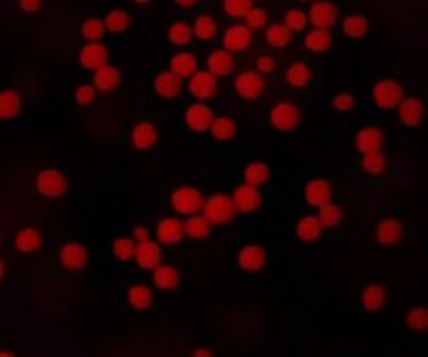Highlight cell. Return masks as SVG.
Here are the masks:
<instances>
[{
    "label": "cell",
    "mask_w": 428,
    "mask_h": 357,
    "mask_svg": "<svg viewBox=\"0 0 428 357\" xmlns=\"http://www.w3.org/2000/svg\"><path fill=\"white\" fill-rule=\"evenodd\" d=\"M201 211L207 217V222L213 224V226H226V224L234 222V217L238 213L234 203H232V196H228L224 192H216V194H211L209 198H205Z\"/></svg>",
    "instance_id": "6da1fadb"
},
{
    "label": "cell",
    "mask_w": 428,
    "mask_h": 357,
    "mask_svg": "<svg viewBox=\"0 0 428 357\" xmlns=\"http://www.w3.org/2000/svg\"><path fill=\"white\" fill-rule=\"evenodd\" d=\"M403 98H405V90L393 77L378 79V82L372 86V101L378 109H384V111L397 109V105Z\"/></svg>",
    "instance_id": "7a4b0ae2"
},
{
    "label": "cell",
    "mask_w": 428,
    "mask_h": 357,
    "mask_svg": "<svg viewBox=\"0 0 428 357\" xmlns=\"http://www.w3.org/2000/svg\"><path fill=\"white\" fill-rule=\"evenodd\" d=\"M203 201H205L203 192L194 186H180L169 196V203H171V207H174V211L180 215H186V217L201 213Z\"/></svg>",
    "instance_id": "3957f363"
},
{
    "label": "cell",
    "mask_w": 428,
    "mask_h": 357,
    "mask_svg": "<svg viewBox=\"0 0 428 357\" xmlns=\"http://www.w3.org/2000/svg\"><path fill=\"white\" fill-rule=\"evenodd\" d=\"M69 188L67 176L57 168H47L36 176V190L47 198H61Z\"/></svg>",
    "instance_id": "277c9868"
},
{
    "label": "cell",
    "mask_w": 428,
    "mask_h": 357,
    "mask_svg": "<svg viewBox=\"0 0 428 357\" xmlns=\"http://www.w3.org/2000/svg\"><path fill=\"white\" fill-rule=\"evenodd\" d=\"M301 109L290 101H280L270 109V124L278 132H290L301 124Z\"/></svg>",
    "instance_id": "5b68a950"
},
{
    "label": "cell",
    "mask_w": 428,
    "mask_h": 357,
    "mask_svg": "<svg viewBox=\"0 0 428 357\" xmlns=\"http://www.w3.org/2000/svg\"><path fill=\"white\" fill-rule=\"evenodd\" d=\"M268 84L266 77L257 71H242L236 75L234 79V92L242 98V101H257L262 98L266 92Z\"/></svg>",
    "instance_id": "8992f818"
},
{
    "label": "cell",
    "mask_w": 428,
    "mask_h": 357,
    "mask_svg": "<svg viewBox=\"0 0 428 357\" xmlns=\"http://www.w3.org/2000/svg\"><path fill=\"white\" fill-rule=\"evenodd\" d=\"M188 92L197 101H211L220 92V77H216L209 71H194L188 77Z\"/></svg>",
    "instance_id": "52a82bcc"
},
{
    "label": "cell",
    "mask_w": 428,
    "mask_h": 357,
    "mask_svg": "<svg viewBox=\"0 0 428 357\" xmlns=\"http://www.w3.org/2000/svg\"><path fill=\"white\" fill-rule=\"evenodd\" d=\"M222 44L228 53H244L253 47V31L242 23H234L222 34Z\"/></svg>",
    "instance_id": "ba28073f"
},
{
    "label": "cell",
    "mask_w": 428,
    "mask_h": 357,
    "mask_svg": "<svg viewBox=\"0 0 428 357\" xmlns=\"http://www.w3.org/2000/svg\"><path fill=\"white\" fill-rule=\"evenodd\" d=\"M236 263H238L240 269L251 272V274L262 272L268 265V251L262 245H255V243L244 245L236 255Z\"/></svg>",
    "instance_id": "9c48e42d"
},
{
    "label": "cell",
    "mask_w": 428,
    "mask_h": 357,
    "mask_svg": "<svg viewBox=\"0 0 428 357\" xmlns=\"http://www.w3.org/2000/svg\"><path fill=\"white\" fill-rule=\"evenodd\" d=\"M232 203H234L236 211H240V213H255L257 209L262 207L264 198H262L260 188H255L251 184H240V186L234 188Z\"/></svg>",
    "instance_id": "30bf717a"
},
{
    "label": "cell",
    "mask_w": 428,
    "mask_h": 357,
    "mask_svg": "<svg viewBox=\"0 0 428 357\" xmlns=\"http://www.w3.org/2000/svg\"><path fill=\"white\" fill-rule=\"evenodd\" d=\"M213 119H216V115H213L211 107L205 105V103H194L186 109L184 113V122L186 126L197 132V134H203V132H209Z\"/></svg>",
    "instance_id": "8fae6325"
},
{
    "label": "cell",
    "mask_w": 428,
    "mask_h": 357,
    "mask_svg": "<svg viewBox=\"0 0 428 357\" xmlns=\"http://www.w3.org/2000/svg\"><path fill=\"white\" fill-rule=\"evenodd\" d=\"M307 21L318 29H330L338 21V9L336 5L328 3V0H318L307 13Z\"/></svg>",
    "instance_id": "7c38bea8"
},
{
    "label": "cell",
    "mask_w": 428,
    "mask_h": 357,
    "mask_svg": "<svg viewBox=\"0 0 428 357\" xmlns=\"http://www.w3.org/2000/svg\"><path fill=\"white\" fill-rule=\"evenodd\" d=\"M59 259H61V265L69 272H79L88 265L90 261V253L86 249L81 243H67L63 245L61 253H59Z\"/></svg>",
    "instance_id": "4fadbf2b"
},
{
    "label": "cell",
    "mask_w": 428,
    "mask_h": 357,
    "mask_svg": "<svg viewBox=\"0 0 428 357\" xmlns=\"http://www.w3.org/2000/svg\"><path fill=\"white\" fill-rule=\"evenodd\" d=\"M403 222L397 220V217H387L382 220L376 228V241L384 247H393V245H399L401 238H403Z\"/></svg>",
    "instance_id": "5bb4252c"
},
{
    "label": "cell",
    "mask_w": 428,
    "mask_h": 357,
    "mask_svg": "<svg viewBox=\"0 0 428 357\" xmlns=\"http://www.w3.org/2000/svg\"><path fill=\"white\" fill-rule=\"evenodd\" d=\"M109 63V49L103 42H88L79 51V65L84 69H99L101 65Z\"/></svg>",
    "instance_id": "9a60e30c"
},
{
    "label": "cell",
    "mask_w": 428,
    "mask_h": 357,
    "mask_svg": "<svg viewBox=\"0 0 428 357\" xmlns=\"http://www.w3.org/2000/svg\"><path fill=\"white\" fill-rule=\"evenodd\" d=\"M161 245L155 243V241H142L136 245V251H134V261L140 269H155L159 263H161Z\"/></svg>",
    "instance_id": "2e32d148"
},
{
    "label": "cell",
    "mask_w": 428,
    "mask_h": 357,
    "mask_svg": "<svg viewBox=\"0 0 428 357\" xmlns=\"http://www.w3.org/2000/svg\"><path fill=\"white\" fill-rule=\"evenodd\" d=\"M234 67H236V61H234V55L224 51V49H218V51H211L209 57H207V71L213 73L216 77H228L234 73Z\"/></svg>",
    "instance_id": "e0dca14e"
},
{
    "label": "cell",
    "mask_w": 428,
    "mask_h": 357,
    "mask_svg": "<svg viewBox=\"0 0 428 357\" xmlns=\"http://www.w3.org/2000/svg\"><path fill=\"white\" fill-rule=\"evenodd\" d=\"M303 198L307 205L320 207V205L332 201V184L324 178H316V180L307 182V186L303 190Z\"/></svg>",
    "instance_id": "ac0fdd59"
},
{
    "label": "cell",
    "mask_w": 428,
    "mask_h": 357,
    "mask_svg": "<svg viewBox=\"0 0 428 357\" xmlns=\"http://www.w3.org/2000/svg\"><path fill=\"white\" fill-rule=\"evenodd\" d=\"M397 111H399V119L405 128H418L424 119V103L416 96H410V98H403L399 105H397Z\"/></svg>",
    "instance_id": "d6986e66"
},
{
    "label": "cell",
    "mask_w": 428,
    "mask_h": 357,
    "mask_svg": "<svg viewBox=\"0 0 428 357\" xmlns=\"http://www.w3.org/2000/svg\"><path fill=\"white\" fill-rule=\"evenodd\" d=\"M155 234L161 245H178L184 238V226L176 217H165L157 224Z\"/></svg>",
    "instance_id": "ffe728a7"
},
{
    "label": "cell",
    "mask_w": 428,
    "mask_h": 357,
    "mask_svg": "<svg viewBox=\"0 0 428 357\" xmlns=\"http://www.w3.org/2000/svg\"><path fill=\"white\" fill-rule=\"evenodd\" d=\"M119 84H121V71L115 65L105 63L99 69H95V88L97 90L113 92V90L119 88Z\"/></svg>",
    "instance_id": "44dd1931"
},
{
    "label": "cell",
    "mask_w": 428,
    "mask_h": 357,
    "mask_svg": "<svg viewBox=\"0 0 428 357\" xmlns=\"http://www.w3.org/2000/svg\"><path fill=\"white\" fill-rule=\"evenodd\" d=\"M382 144H384V134L380 128H374V126H368V128H362L355 136V148L362 153V155H368V153H374V150H382Z\"/></svg>",
    "instance_id": "7402d4cb"
},
{
    "label": "cell",
    "mask_w": 428,
    "mask_h": 357,
    "mask_svg": "<svg viewBox=\"0 0 428 357\" xmlns=\"http://www.w3.org/2000/svg\"><path fill=\"white\" fill-rule=\"evenodd\" d=\"M182 282V276L174 265H157L153 272V285L159 291H176Z\"/></svg>",
    "instance_id": "603a6c76"
},
{
    "label": "cell",
    "mask_w": 428,
    "mask_h": 357,
    "mask_svg": "<svg viewBox=\"0 0 428 357\" xmlns=\"http://www.w3.org/2000/svg\"><path fill=\"white\" fill-rule=\"evenodd\" d=\"M324 234V224L318 215H303L297 222V238L301 243H316Z\"/></svg>",
    "instance_id": "cb8c5ba5"
},
{
    "label": "cell",
    "mask_w": 428,
    "mask_h": 357,
    "mask_svg": "<svg viewBox=\"0 0 428 357\" xmlns=\"http://www.w3.org/2000/svg\"><path fill=\"white\" fill-rule=\"evenodd\" d=\"M153 88H155L157 96H161V98H176L182 92V79H178L171 71H161L155 77Z\"/></svg>",
    "instance_id": "d4e9b609"
},
{
    "label": "cell",
    "mask_w": 428,
    "mask_h": 357,
    "mask_svg": "<svg viewBox=\"0 0 428 357\" xmlns=\"http://www.w3.org/2000/svg\"><path fill=\"white\" fill-rule=\"evenodd\" d=\"M197 69H199V59L192 53H186V51L176 53L169 61V71L174 73L178 79H188Z\"/></svg>",
    "instance_id": "484cf974"
},
{
    "label": "cell",
    "mask_w": 428,
    "mask_h": 357,
    "mask_svg": "<svg viewBox=\"0 0 428 357\" xmlns=\"http://www.w3.org/2000/svg\"><path fill=\"white\" fill-rule=\"evenodd\" d=\"M157 138H159V132L155 124L151 122H140L132 130V144L138 150H151L157 144Z\"/></svg>",
    "instance_id": "4316f807"
},
{
    "label": "cell",
    "mask_w": 428,
    "mask_h": 357,
    "mask_svg": "<svg viewBox=\"0 0 428 357\" xmlns=\"http://www.w3.org/2000/svg\"><path fill=\"white\" fill-rule=\"evenodd\" d=\"M23 101L17 90H0V122H11L21 113Z\"/></svg>",
    "instance_id": "83f0119b"
},
{
    "label": "cell",
    "mask_w": 428,
    "mask_h": 357,
    "mask_svg": "<svg viewBox=\"0 0 428 357\" xmlns=\"http://www.w3.org/2000/svg\"><path fill=\"white\" fill-rule=\"evenodd\" d=\"M303 47L310 53H316V55L328 53L330 47H332V34H330V29H318V27H314L312 31L305 34Z\"/></svg>",
    "instance_id": "f1b7e54d"
},
{
    "label": "cell",
    "mask_w": 428,
    "mask_h": 357,
    "mask_svg": "<svg viewBox=\"0 0 428 357\" xmlns=\"http://www.w3.org/2000/svg\"><path fill=\"white\" fill-rule=\"evenodd\" d=\"M42 243H45L42 234L32 226H25L15 234V249L19 253H36L42 247Z\"/></svg>",
    "instance_id": "f546056e"
},
{
    "label": "cell",
    "mask_w": 428,
    "mask_h": 357,
    "mask_svg": "<svg viewBox=\"0 0 428 357\" xmlns=\"http://www.w3.org/2000/svg\"><path fill=\"white\" fill-rule=\"evenodd\" d=\"M387 299H389L387 289H384L380 282L368 285L364 289V293H362V305H364L366 311H378V309H382L384 305H387Z\"/></svg>",
    "instance_id": "4dcf8cb0"
},
{
    "label": "cell",
    "mask_w": 428,
    "mask_h": 357,
    "mask_svg": "<svg viewBox=\"0 0 428 357\" xmlns=\"http://www.w3.org/2000/svg\"><path fill=\"white\" fill-rule=\"evenodd\" d=\"M266 42H268L272 49L284 51V49H288L290 42H292V31H290L284 23H272V25H266Z\"/></svg>",
    "instance_id": "1f68e13d"
},
{
    "label": "cell",
    "mask_w": 428,
    "mask_h": 357,
    "mask_svg": "<svg viewBox=\"0 0 428 357\" xmlns=\"http://www.w3.org/2000/svg\"><path fill=\"white\" fill-rule=\"evenodd\" d=\"M286 82L292 88H305L312 82V69L305 61H294L286 69Z\"/></svg>",
    "instance_id": "d6a6232c"
},
{
    "label": "cell",
    "mask_w": 428,
    "mask_h": 357,
    "mask_svg": "<svg viewBox=\"0 0 428 357\" xmlns=\"http://www.w3.org/2000/svg\"><path fill=\"white\" fill-rule=\"evenodd\" d=\"M209 130H211V136L220 142H230L238 134V126L232 117H216Z\"/></svg>",
    "instance_id": "836d02e7"
},
{
    "label": "cell",
    "mask_w": 428,
    "mask_h": 357,
    "mask_svg": "<svg viewBox=\"0 0 428 357\" xmlns=\"http://www.w3.org/2000/svg\"><path fill=\"white\" fill-rule=\"evenodd\" d=\"M220 31V25H218V19L211 17L207 13L199 15L194 19V25H192V36H197L199 40H203V42H209V40H213L218 36Z\"/></svg>",
    "instance_id": "e575fe53"
},
{
    "label": "cell",
    "mask_w": 428,
    "mask_h": 357,
    "mask_svg": "<svg viewBox=\"0 0 428 357\" xmlns=\"http://www.w3.org/2000/svg\"><path fill=\"white\" fill-rule=\"evenodd\" d=\"M182 226H184V234L188 238H192V241H205V238L209 236V232H211V224L201 213L188 215V220Z\"/></svg>",
    "instance_id": "d590c367"
},
{
    "label": "cell",
    "mask_w": 428,
    "mask_h": 357,
    "mask_svg": "<svg viewBox=\"0 0 428 357\" xmlns=\"http://www.w3.org/2000/svg\"><path fill=\"white\" fill-rule=\"evenodd\" d=\"M244 184H251V186H255V188H260V186H264V184H268V180H270V168L264 163V161H251L247 168H244Z\"/></svg>",
    "instance_id": "8d00e7d4"
},
{
    "label": "cell",
    "mask_w": 428,
    "mask_h": 357,
    "mask_svg": "<svg viewBox=\"0 0 428 357\" xmlns=\"http://www.w3.org/2000/svg\"><path fill=\"white\" fill-rule=\"evenodd\" d=\"M368 31H370V21H368L364 15L351 13V15L345 17V21H342V34H345L347 38L360 40V38H364Z\"/></svg>",
    "instance_id": "74e56055"
},
{
    "label": "cell",
    "mask_w": 428,
    "mask_h": 357,
    "mask_svg": "<svg viewBox=\"0 0 428 357\" xmlns=\"http://www.w3.org/2000/svg\"><path fill=\"white\" fill-rule=\"evenodd\" d=\"M153 301H155V295L144 285H134V287H130V291H127V303H130L136 311L149 309L153 305Z\"/></svg>",
    "instance_id": "f35d334b"
},
{
    "label": "cell",
    "mask_w": 428,
    "mask_h": 357,
    "mask_svg": "<svg viewBox=\"0 0 428 357\" xmlns=\"http://www.w3.org/2000/svg\"><path fill=\"white\" fill-rule=\"evenodd\" d=\"M167 40L174 47H188L192 42V25L186 21H176L171 23L167 29Z\"/></svg>",
    "instance_id": "ab89813d"
},
{
    "label": "cell",
    "mask_w": 428,
    "mask_h": 357,
    "mask_svg": "<svg viewBox=\"0 0 428 357\" xmlns=\"http://www.w3.org/2000/svg\"><path fill=\"white\" fill-rule=\"evenodd\" d=\"M103 23H105V29H107L109 34H123L127 27H130L132 17L127 15L125 11H121V9H113V11H109V13L105 15Z\"/></svg>",
    "instance_id": "60d3db41"
},
{
    "label": "cell",
    "mask_w": 428,
    "mask_h": 357,
    "mask_svg": "<svg viewBox=\"0 0 428 357\" xmlns=\"http://www.w3.org/2000/svg\"><path fill=\"white\" fill-rule=\"evenodd\" d=\"M362 166H364V172L366 174H370V176H382L384 172H387V155H384L382 150L368 153L362 159Z\"/></svg>",
    "instance_id": "b9f144b4"
},
{
    "label": "cell",
    "mask_w": 428,
    "mask_h": 357,
    "mask_svg": "<svg viewBox=\"0 0 428 357\" xmlns=\"http://www.w3.org/2000/svg\"><path fill=\"white\" fill-rule=\"evenodd\" d=\"M318 209H320L318 217H320V222L324 224V228H336V226L342 224V209H340L338 205H334L332 201L320 205Z\"/></svg>",
    "instance_id": "7bdbcfd3"
},
{
    "label": "cell",
    "mask_w": 428,
    "mask_h": 357,
    "mask_svg": "<svg viewBox=\"0 0 428 357\" xmlns=\"http://www.w3.org/2000/svg\"><path fill=\"white\" fill-rule=\"evenodd\" d=\"M134 251H136L134 238H127V236L115 238V243H113V255L119 261H132L134 259Z\"/></svg>",
    "instance_id": "ee69618b"
},
{
    "label": "cell",
    "mask_w": 428,
    "mask_h": 357,
    "mask_svg": "<svg viewBox=\"0 0 428 357\" xmlns=\"http://www.w3.org/2000/svg\"><path fill=\"white\" fill-rule=\"evenodd\" d=\"M292 34H299V31H303L307 27V13L303 9H288L284 13V21H282Z\"/></svg>",
    "instance_id": "f6af8a7d"
},
{
    "label": "cell",
    "mask_w": 428,
    "mask_h": 357,
    "mask_svg": "<svg viewBox=\"0 0 428 357\" xmlns=\"http://www.w3.org/2000/svg\"><path fill=\"white\" fill-rule=\"evenodd\" d=\"M105 23L103 19H97V17H90L81 23V36L88 40V42H101V38L105 36Z\"/></svg>",
    "instance_id": "bcb514c9"
},
{
    "label": "cell",
    "mask_w": 428,
    "mask_h": 357,
    "mask_svg": "<svg viewBox=\"0 0 428 357\" xmlns=\"http://www.w3.org/2000/svg\"><path fill=\"white\" fill-rule=\"evenodd\" d=\"M242 19H244V25H247L251 31H257V29H264V27L268 25L270 15H268V11L262 9V7H251L249 13H247Z\"/></svg>",
    "instance_id": "7dc6e473"
},
{
    "label": "cell",
    "mask_w": 428,
    "mask_h": 357,
    "mask_svg": "<svg viewBox=\"0 0 428 357\" xmlns=\"http://www.w3.org/2000/svg\"><path fill=\"white\" fill-rule=\"evenodd\" d=\"M405 322H407V328L414 330V332H424L428 328V313L424 307H414L407 311V317H405Z\"/></svg>",
    "instance_id": "c3c4849f"
},
{
    "label": "cell",
    "mask_w": 428,
    "mask_h": 357,
    "mask_svg": "<svg viewBox=\"0 0 428 357\" xmlns=\"http://www.w3.org/2000/svg\"><path fill=\"white\" fill-rule=\"evenodd\" d=\"M224 7V13L232 19H242L249 9L253 7V0H224L222 3Z\"/></svg>",
    "instance_id": "681fc988"
},
{
    "label": "cell",
    "mask_w": 428,
    "mask_h": 357,
    "mask_svg": "<svg viewBox=\"0 0 428 357\" xmlns=\"http://www.w3.org/2000/svg\"><path fill=\"white\" fill-rule=\"evenodd\" d=\"M73 96H75V103L77 105L88 107V105H92L97 101V88L90 86V84H81V86L75 88V94Z\"/></svg>",
    "instance_id": "f907efd6"
},
{
    "label": "cell",
    "mask_w": 428,
    "mask_h": 357,
    "mask_svg": "<svg viewBox=\"0 0 428 357\" xmlns=\"http://www.w3.org/2000/svg\"><path fill=\"white\" fill-rule=\"evenodd\" d=\"M278 67V61L274 55H268V53H262L260 57L255 59V71L262 73V75H268V73H274Z\"/></svg>",
    "instance_id": "816d5d0a"
},
{
    "label": "cell",
    "mask_w": 428,
    "mask_h": 357,
    "mask_svg": "<svg viewBox=\"0 0 428 357\" xmlns=\"http://www.w3.org/2000/svg\"><path fill=\"white\" fill-rule=\"evenodd\" d=\"M332 107L338 113H349L355 109V96L351 92H340L332 98Z\"/></svg>",
    "instance_id": "f5cc1de1"
},
{
    "label": "cell",
    "mask_w": 428,
    "mask_h": 357,
    "mask_svg": "<svg viewBox=\"0 0 428 357\" xmlns=\"http://www.w3.org/2000/svg\"><path fill=\"white\" fill-rule=\"evenodd\" d=\"M19 3V9L27 15H34L42 9V5H45V0H17Z\"/></svg>",
    "instance_id": "db71d44e"
},
{
    "label": "cell",
    "mask_w": 428,
    "mask_h": 357,
    "mask_svg": "<svg viewBox=\"0 0 428 357\" xmlns=\"http://www.w3.org/2000/svg\"><path fill=\"white\" fill-rule=\"evenodd\" d=\"M149 236H151V232H149V228H147V226H142V224L134 226V230H132V238H136L138 243L149 241Z\"/></svg>",
    "instance_id": "11a10c76"
},
{
    "label": "cell",
    "mask_w": 428,
    "mask_h": 357,
    "mask_svg": "<svg viewBox=\"0 0 428 357\" xmlns=\"http://www.w3.org/2000/svg\"><path fill=\"white\" fill-rule=\"evenodd\" d=\"M199 3V0H174V5L176 7H182V9H190Z\"/></svg>",
    "instance_id": "9f6ffc18"
},
{
    "label": "cell",
    "mask_w": 428,
    "mask_h": 357,
    "mask_svg": "<svg viewBox=\"0 0 428 357\" xmlns=\"http://www.w3.org/2000/svg\"><path fill=\"white\" fill-rule=\"evenodd\" d=\"M192 357H213V353L205 347H199V349L192 351Z\"/></svg>",
    "instance_id": "6f0895ef"
},
{
    "label": "cell",
    "mask_w": 428,
    "mask_h": 357,
    "mask_svg": "<svg viewBox=\"0 0 428 357\" xmlns=\"http://www.w3.org/2000/svg\"><path fill=\"white\" fill-rule=\"evenodd\" d=\"M5 272H7V263H5V259H3V257H0V282H3Z\"/></svg>",
    "instance_id": "680465c9"
},
{
    "label": "cell",
    "mask_w": 428,
    "mask_h": 357,
    "mask_svg": "<svg viewBox=\"0 0 428 357\" xmlns=\"http://www.w3.org/2000/svg\"><path fill=\"white\" fill-rule=\"evenodd\" d=\"M0 357H17L13 351H0Z\"/></svg>",
    "instance_id": "91938a15"
},
{
    "label": "cell",
    "mask_w": 428,
    "mask_h": 357,
    "mask_svg": "<svg viewBox=\"0 0 428 357\" xmlns=\"http://www.w3.org/2000/svg\"><path fill=\"white\" fill-rule=\"evenodd\" d=\"M134 3H136V5H142V7H144V5H151V3H153V0H134Z\"/></svg>",
    "instance_id": "94428289"
},
{
    "label": "cell",
    "mask_w": 428,
    "mask_h": 357,
    "mask_svg": "<svg viewBox=\"0 0 428 357\" xmlns=\"http://www.w3.org/2000/svg\"><path fill=\"white\" fill-rule=\"evenodd\" d=\"M301 3H312V0H301Z\"/></svg>",
    "instance_id": "6125c7cd"
},
{
    "label": "cell",
    "mask_w": 428,
    "mask_h": 357,
    "mask_svg": "<svg viewBox=\"0 0 428 357\" xmlns=\"http://www.w3.org/2000/svg\"><path fill=\"white\" fill-rule=\"evenodd\" d=\"M260 3H264V0H260Z\"/></svg>",
    "instance_id": "be15d7a7"
}]
</instances>
